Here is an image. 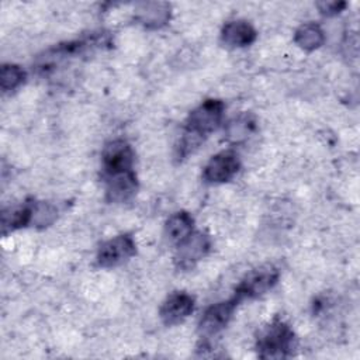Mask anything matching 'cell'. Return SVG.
Returning a JSON list of instances; mask_svg holds the SVG:
<instances>
[{
	"mask_svg": "<svg viewBox=\"0 0 360 360\" xmlns=\"http://www.w3.org/2000/svg\"><path fill=\"white\" fill-rule=\"evenodd\" d=\"M256 129V121L250 114H240L231 120L225 128L226 138L232 142H242Z\"/></svg>",
	"mask_w": 360,
	"mask_h": 360,
	"instance_id": "obj_16",
	"label": "cell"
},
{
	"mask_svg": "<svg viewBox=\"0 0 360 360\" xmlns=\"http://www.w3.org/2000/svg\"><path fill=\"white\" fill-rule=\"evenodd\" d=\"M225 104L218 98H208L195 107L187 117L179 155L186 156L193 152L211 132H214L224 117Z\"/></svg>",
	"mask_w": 360,
	"mask_h": 360,
	"instance_id": "obj_1",
	"label": "cell"
},
{
	"mask_svg": "<svg viewBox=\"0 0 360 360\" xmlns=\"http://www.w3.org/2000/svg\"><path fill=\"white\" fill-rule=\"evenodd\" d=\"M58 217V208L49 202L39 201L34 202V215H32V224L38 226H48L51 225Z\"/></svg>",
	"mask_w": 360,
	"mask_h": 360,
	"instance_id": "obj_18",
	"label": "cell"
},
{
	"mask_svg": "<svg viewBox=\"0 0 360 360\" xmlns=\"http://www.w3.org/2000/svg\"><path fill=\"white\" fill-rule=\"evenodd\" d=\"M211 239L204 232H191L186 239L177 243L174 263L181 270L194 267L210 250Z\"/></svg>",
	"mask_w": 360,
	"mask_h": 360,
	"instance_id": "obj_6",
	"label": "cell"
},
{
	"mask_svg": "<svg viewBox=\"0 0 360 360\" xmlns=\"http://www.w3.org/2000/svg\"><path fill=\"white\" fill-rule=\"evenodd\" d=\"M257 32L253 25L245 20H233L224 25L221 39L225 45L232 48L249 46L256 41Z\"/></svg>",
	"mask_w": 360,
	"mask_h": 360,
	"instance_id": "obj_10",
	"label": "cell"
},
{
	"mask_svg": "<svg viewBox=\"0 0 360 360\" xmlns=\"http://www.w3.org/2000/svg\"><path fill=\"white\" fill-rule=\"evenodd\" d=\"M194 226V219L187 211H177L169 217L165 225V233L170 242L180 243L186 239Z\"/></svg>",
	"mask_w": 360,
	"mask_h": 360,
	"instance_id": "obj_14",
	"label": "cell"
},
{
	"mask_svg": "<svg viewBox=\"0 0 360 360\" xmlns=\"http://www.w3.org/2000/svg\"><path fill=\"white\" fill-rule=\"evenodd\" d=\"M135 252L136 246L132 236L127 233L118 235L101 243L96 257L97 264L101 267H115L129 260Z\"/></svg>",
	"mask_w": 360,
	"mask_h": 360,
	"instance_id": "obj_7",
	"label": "cell"
},
{
	"mask_svg": "<svg viewBox=\"0 0 360 360\" xmlns=\"http://www.w3.org/2000/svg\"><path fill=\"white\" fill-rule=\"evenodd\" d=\"M294 332L283 321L274 319L257 338L256 349L262 359H283L291 354L294 349Z\"/></svg>",
	"mask_w": 360,
	"mask_h": 360,
	"instance_id": "obj_2",
	"label": "cell"
},
{
	"mask_svg": "<svg viewBox=\"0 0 360 360\" xmlns=\"http://www.w3.org/2000/svg\"><path fill=\"white\" fill-rule=\"evenodd\" d=\"M135 18L146 28H160L170 20V4L163 1L141 3L136 7Z\"/></svg>",
	"mask_w": 360,
	"mask_h": 360,
	"instance_id": "obj_12",
	"label": "cell"
},
{
	"mask_svg": "<svg viewBox=\"0 0 360 360\" xmlns=\"http://www.w3.org/2000/svg\"><path fill=\"white\" fill-rule=\"evenodd\" d=\"M138 180L132 170L107 177L105 197L111 202H125L135 195Z\"/></svg>",
	"mask_w": 360,
	"mask_h": 360,
	"instance_id": "obj_11",
	"label": "cell"
},
{
	"mask_svg": "<svg viewBox=\"0 0 360 360\" xmlns=\"http://www.w3.org/2000/svg\"><path fill=\"white\" fill-rule=\"evenodd\" d=\"M294 42L304 51H315L325 42V32L315 22H307L297 28Z\"/></svg>",
	"mask_w": 360,
	"mask_h": 360,
	"instance_id": "obj_15",
	"label": "cell"
},
{
	"mask_svg": "<svg viewBox=\"0 0 360 360\" xmlns=\"http://www.w3.org/2000/svg\"><path fill=\"white\" fill-rule=\"evenodd\" d=\"M347 4L345 1H322L318 3V8L321 11V14L326 15V17H332V15H338L340 11H343V8Z\"/></svg>",
	"mask_w": 360,
	"mask_h": 360,
	"instance_id": "obj_19",
	"label": "cell"
},
{
	"mask_svg": "<svg viewBox=\"0 0 360 360\" xmlns=\"http://www.w3.org/2000/svg\"><path fill=\"white\" fill-rule=\"evenodd\" d=\"M25 80V72L14 63H4L0 70V86L4 93L20 87Z\"/></svg>",
	"mask_w": 360,
	"mask_h": 360,
	"instance_id": "obj_17",
	"label": "cell"
},
{
	"mask_svg": "<svg viewBox=\"0 0 360 360\" xmlns=\"http://www.w3.org/2000/svg\"><path fill=\"white\" fill-rule=\"evenodd\" d=\"M194 311V298L183 291L170 294L160 307V319L166 325H177L183 322Z\"/></svg>",
	"mask_w": 360,
	"mask_h": 360,
	"instance_id": "obj_9",
	"label": "cell"
},
{
	"mask_svg": "<svg viewBox=\"0 0 360 360\" xmlns=\"http://www.w3.org/2000/svg\"><path fill=\"white\" fill-rule=\"evenodd\" d=\"M101 165L105 177L131 172L134 165V150L129 143L122 139L111 141L103 149Z\"/></svg>",
	"mask_w": 360,
	"mask_h": 360,
	"instance_id": "obj_4",
	"label": "cell"
},
{
	"mask_svg": "<svg viewBox=\"0 0 360 360\" xmlns=\"http://www.w3.org/2000/svg\"><path fill=\"white\" fill-rule=\"evenodd\" d=\"M238 304H239V300L233 295L226 301H221L210 305L204 311L198 322V330L201 336L211 338L218 332H221L231 321Z\"/></svg>",
	"mask_w": 360,
	"mask_h": 360,
	"instance_id": "obj_5",
	"label": "cell"
},
{
	"mask_svg": "<svg viewBox=\"0 0 360 360\" xmlns=\"http://www.w3.org/2000/svg\"><path fill=\"white\" fill-rule=\"evenodd\" d=\"M240 167L238 155L232 150H224L214 155L202 170V179L207 183L219 184L233 179Z\"/></svg>",
	"mask_w": 360,
	"mask_h": 360,
	"instance_id": "obj_8",
	"label": "cell"
},
{
	"mask_svg": "<svg viewBox=\"0 0 360 360\" xmlns=\"http://www.w3.org/2000/svg\"><path fill=\"white\" fill-rule=\"evenodd\" d=\"M34 202H25L21 205H14L4 208L1 212V229L3 233L13 232L15 229L24 228L32 224Z\"/></svg>",
	"mask_w": 360,
	"mask_h": 360,
	"instance_id": "obj_13",
	"label": "cell"
},
{
	"mask_svg": "<svg viewBox=\"0 0 360 360\" xmlns=\"http://www.w3.org/2000/svg\"><path fill=\"white\" fill-rule=\"evenodd\" d=\"M278 277L280 273L274 266H263L256 270H252L239 283L233 295L239 300V302L245 298L260 297L274 287Z\"/></svg>",
	"mask_w": 360,
	"mask_h": 360,
	"instance_id": "obj_3",
	"label": "cell"
}]
</instances>
